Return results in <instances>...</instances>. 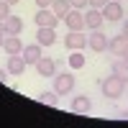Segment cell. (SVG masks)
<instances>
[{
  "label": "cell",
  "instance_id": "cell-12",
  "mask_svg": "<svg viewBox=\"0 0 128 128\" xmlns=\"http://www.w3.org/2000/svg\"><path fill=\"white\" fill-rule=\"evenodd\" d=\"M0 46L5 49L8 56H10V54H23V41H20V36H16V34H8L5 41H3Z\"/></svg>",
  "mask_w": 128,
  "mask_h": 128
},
{
  "label": "cell",
  "instance_id": "cell-13",
  "mask_svg": "<svg viewBox=\"0 0 128 128\" xmlns=\"http://www.w3.org/2000/svg\"><path fill=\"white\" fill-rule=\"evenodd\" d=\"M36 41H38L41 46H54V41H56V31L49 28V26H38V31H36Z\"/></svg>",
  "mask_w": 128,
  "mask_h": 128
},
{
  "label": "cell",
  "instance_id": "cell-16",
  "mask_svg": "<svg viewBox=\"0 0 128 128\" xmlns=\"http://www.w3.org/2000/svg\"><path fill=\"white\" fill-rule=\"evenodd\" d=\"M41 56V44L36 41V44H31V46H23V59H26V64H36Z\"/></svg>",
  "mask_w": 128,
  "mask_h": 128
},
{
  "label": "cell",
  "instance_id": "cell-19",
  "mask_svg": "<svg viewBox=\"0 0 128 128\" xmlns=\"http://www.w3.org/2000/svg\"><path fill=\"white\" fill-rule=\"evenodd\" d=\"M67 62H69L72 69H82L84 64H87V59H84V54H82V49H80V51H72V54L67 56Z\"/></svg>",
  "mask_w": 128,
  "mask_h": 128
},
{
  "label": "cell",
  "instance_id": "cell-7",
  "mask_svg": "<svg viewBox=\"0 0 128 128\" xmlns=\"http://www.w3.org/2000/svg\"><path fill=\"white\" fill-rule=\"evenodd\" d=\"M105 23V16L100 8H87V13H84V26H87L90 31H100Z\"/></svg>",
  "mask_w": 128,
  "mask_h": 128
},
{
  "label": "cell",
  "instance_id": "cell-31",
  "mask_svg": "<svg viewBox=\"0 0 128 128\" xmlns=\"http://www.w3.org/2000/svg\"><path fill=\"white\" fill-rule=\"evenodd\" d=\"M118 3H120V0H118Z\"/></svg>",
  "mask_w": 128,
  "mask_h": 128
},
{
  "label": "cell",
  "instance_id": "cell-14",
  "mask_svg": "<svg viewBox=\"0 0 128 128\" xmlns=\"http://www.w3.org/2000/svg\"><path fill=\"white\" fill-rule=\"evenodd\" d=\"M126 49H128V38L126 36H113L110 44H108V51H110L113 56H123Z\"/></svg>",
  "mask_w": 128,
  "mask_h": 128
},
{
  "label": "cell",
  "instance_id": "cell-2",
  "mask_svg": "<svg viewBox=\"0 0 128 128\" xmlns=\"http://www.w3.org/2000/svg\"><path fill=\"white\" fill-rule=\"evenodd\" d=\"M108 44H110V38H108V34H102V31H92L87 36V49L95 51V54L108 51Z\"/></svg>",
  "mask_w": 128,
  "mask_h": 128
},
{
  "label": "cell",
  "instance_id": "cell-1",
  "mask_svg": "<svg viewBox=\"0 0 128 128\" xmlns=\"http://www.w3.org/2000/svg\"><path fill=\"white\" fill-rule=\"evenodd\" d=\"M100 90H102L105 98L118 100V98H123V92H126V82L118 77V74H113V72H110V77H105V80L100 82Z\"/></svg>",
  "mask_w": 128,
  "mask_h": 128
},
{
  "label": "cell",
  "instance_id": "cell-9",
  "mask_svg": "<svg viewBox=\"0 0 128 128\" xmlns=\"http://www.w3.org/2000/svg\"><path fill=\"white\" fill-rule=\"evenodd\" d=\"M69 110L72 113H77V115H87L92 110V100L87 98V95H74L72 98V105H69Z\"/></svg>",
  "mask_w": 128,
  "mask_h": 128
},
{
  "label": "cell",
  "instance_id": "cell-25",
  "mask_svg": "<svg viewBox=\"0 0 128 128\" xmlns=\"http://www.w3.org/2000/svg\"><path fill=\"white\" fill-rule=\"evenodd\" d=\"M38 8H51V0H34Z\"/></svg>",
  "mask_w": 128,
  "mask_h": 128
},
{
  "label": "cell",
  "instance_id": "cell-3",
  "mask_svg": "<svg viewBox=\"0 0 128 128\" xmlns=\"http://www.w3.org/2000/svg\"><path fill=\"white\" fill-rule=\"evenodd\" d=\"M54 90L59 95H69L74 90V74L72 72H62V74H54Z\"/></svg>",
  "mask_w": 128,
  "mask_h": 128
},
{
  "label": "cell",
  "instance_id": "cell-20",
  "mask_svg": "<svg viewBox=\"0 0 128 128\" xmlns=\"http://www.w3.org/2000/svg\"><path fill=\"white\" fill-rule=\"evenodd\" d=\"M38 100L56 108V105H59V92H56V90H46V92H41V95H38Z\"/></svg>",
  "mask_w": 128,
  "mask_h": 128
},
{
  "label": "cell",
  "instance_id": "cell-26",
  "mask_svg": "<svg viewBox=\"0 0 128 128\" xmlns=\"http://www.w3.org/2000/svg\"><path fill=\"white\" fill-rule=\"evenodd\" d=\"M8 77H10V72H8V69H0V82H5Z\"/></svg>",
  "mask_w": 128,
  "mask_h": 128
},
{
  "label": "cell",
  "instance_id": "cell-5",
  "mask_svg": "<svg viewBox=\"0 0 128 128\" xmlns=\"http://www.w3.org/2000/svg\"><path fill=\"white\" fill-rule=\"evenodd\" d=\"M34 20H36V26H49V28H56V23H59L62 18H59L51 8H38V13L34 16Z\"/></svg>",
  "mask_w": 128,
  "mask_h": 128
},
{
  "label": "cell",
  "instance_id": "cell-21",
  "mask_svg": "<svg viewBox=\"0 0 128 128\" xmlns=\"http://www.w3.org/2000/svg\"><path fill=\"white\" fill-rule=\"evenodd\" d=\"M10 16V3L8 0H0V20H5Z\"/></svg>",
  "mask_w": 128,
  "mask_h": 128
},
{
  "label": "cell",
  "instance_id": "cell-28",
  "mask_svg": "<svg viewBox=\"0 0 128 128\" xmlns=\"http://www.w3.org/2000/svg\"><path fill=\"white\" fill-rule=\"evenodd\" d=\"M8 3H10V5H16V3H20V0H8Z\"/></svg>",
  "mask_w": 128,
  "mask_h": 128
},
{
  "label": "cell",
  "instance_id": "cell-17",
  "mask_svg": "<svg viewBox=\"0 0 128 128\" xmlns=\"http://www.w3.org/2000/svg\"><path fill=\"white\" fill-rule=\"evenodd\" d=\"M5 28H8V34L20 36V31H23V20H20L18 16H8L5 18Z\"/></svg>",
  "mask_w": 128,
  "mask_h": 128
},
{
  "label": "cell",
  "instance_id": "cell-22",
  "mask_svg": "<svg viewBox=\"0 0 128 128\" xmlns=\"http://www.w3.org/2000/svg\"><path fill=\"white\" fill-rule=\"evenodd\" d=\"M69 5H72V8H80V10H84V8L90 5V0H69Z\"/></svg>",
  "mask_w": 128,
  "mask_h": 128
},
{
  "label": "cell",
  "instance_id": "cell-29",
  "mask_svg": "<svg viewBox=\"0 0 128 128\" xmlns=\"http://www.w3.org/2000/svg\"><path fill=\"white\" fill-rule=\"evenodd\" d=\"M123 59H126V62H128V49H126V54H123Z\"/></svg>",
  "mask_w": 128,
  "mask_h": 128
},
{
  "label": "cell",
  "instance_id": "cell-11",
  "mask_svg": "<svg viewBox=\"0 0 128 128\" xmlns=\"http://www.w3.org/2000/svg\"><path fill=\"white\" fill-rule=\"evenodd\" d=\"M34 67H36V72H38V77H54V74H56V62L49 59V56H41Z\"/></svg>",
  "mask_w": 128,
  "mask_h": 128
},
{
  "label": "cell",
  "instance_id": "cell-6",
  "mask_svg": "<svg viewBox=\"0 0 128 128\" xmlns=\"http://www.w3.org/2000/svg\"><path fill=\"white\" fill-rule=\"evenodd\" d=\"M64 46L69 51H80V49L87 46V36H84L82 31H69V34L64 36Z\"/></svg>",
  "mask_w": 128,
  "mask_h": 128
},
{
  "label": "cell",
  "instance_id": "cell-18",
  "mask_svg": "<svg viewBox=\"0 0 128 128\" xmlns=\"http://www.w3.org/2000/svg\"><path fill=\"white\" fill-rule=\"evenodd\" d=\"M51 10H54V13L64 20V16L72 10V5H69V0H51Z\"/></svg>",
  "mask_w": 128,
  "mask_h": 128
},
{
  "label": "cell",
  "instance_id": "cell-15",
  "mask_svg": "<svg viewBox=\"0 0 128 128\" xmlns=\"http://www.w3.org/2000/svg\"><path fill=\"white\" fill-rule=\"evenodd\" d=\"M110 72H113V74H118V77L128 84V62H126L123 56H115V59L110 62Z\"/></svg>",
  "mask_w": 128,
  "mask_h": 128
},
{
  "label": "cell",
  "instance_id": "cell-4",
  "mask_svg": "<svg viewBox=\"0 0 128 128\" xmlns=\"http://www.w3.org/2000/svg\"><path fill=\"white\" fill-rule=\"evenodd\" d=\"M64 23H67L69 31H84L87 26H84V10L80 8H72L67 16H64Z\"/></svg>",
  "mask_w": 128,
  "mask_h": 128
},
{
  "label": "cell",
  "instance_id": "cell-10",
  "mask_svg": "<svg viewBox=\"0 0 128 128\" xmlns=\"http://www.w3.org/2000/svg\"><path fill=\"white\" fill-rule=\"evenodd\" d=\"M26 59H23V54H10L8 56V64H5V69L10 72V77H18V74H23L26 72Z\"/></svg>",
  "mask_w": 128,
  "mask_h": 128
},
{
  "label": "cell",
  "instance_id": "cell-30",
  "mask_svg": "<svg viewBox=\"0 0 128 128\" xmlns=\"http://www.w3.org/2000/svg\"><path fill=\"white\" fill-rule=\"evenodd\" d=\"M123 36H126V38H128V28H126V31H123Z\"/></svg>",
  "mask_w": 128,
  "mask_h": 128
},
{
  "label": "cell",
  "instance_id": "cell-23",
  "mask_svg": "<svg viewBox=\"0 0 128 128\" xmlns=\"http://www.w3.org/2000/svg\"><path fill=\"white\" fill-rule=\"evenodd\" d=\"M5 36H8V28H5V20H0V44L5 41Z\"/></svg>",
  "mask_w": 128,
  "mask_h": 128
},
{
  "label": "cell",
  "instance_id": "cell-8",
  "mask_svg": "<svg viewBox=\"0 0 128 128\" xmlns=\"http://www.w3.org/2000/svg\"><path fill=\"white\" fill-rule=\"evenodd\" d=\"M102 16H105V20H110V23H115V20H120L123 18V5L118 3V0H108L102 8Z\"/></svg>",
  "mask_w": 128,
  "mask_h": 128
},
{
  "label": "cell",
  "instance_id": "cell-27",
  "mask_svg": "<svg viewBox=\"0 0 128 128\" xmlns=\"http://www.w3.org/2000/svg\"><path fill=\"white\" fill-rule=\"evenodd\" d=\"M126 28H128V18H126V20H123V31H126Z\"/></svg>",
  "mask_w": 128,
  "mask_h": 128
},
{
  "label": "cell",
  "instance_id": "cell-24",
  "mask_svg": "<svg viewBox=\"0 0 128 128\" xmlns=\"http://www.w3.org/2000/svg\"><path fill=\"white\" fill-rule=\"evenodd\" d=\"M105 3H108V0H90V5H87V8H102Z\"/></svg>",
  "mask_w": 128,
  "mask_h": 128
}]
</instances>
